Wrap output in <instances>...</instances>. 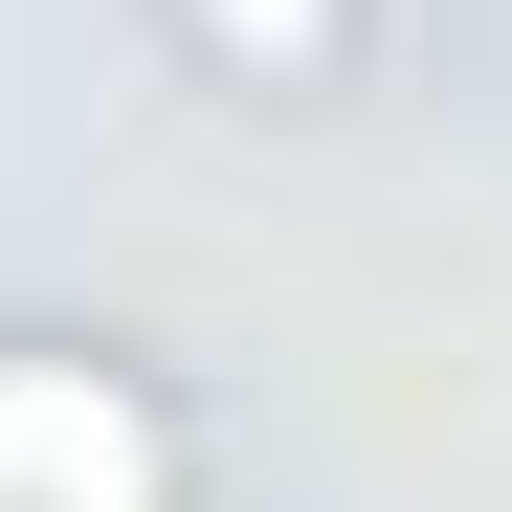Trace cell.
<instances>
[{
    "label": "cell",
    "instance_id": "obj_1",
    "mask_svg": "<svg viewBox=\"0 0 512 512\" xmlns=\"http://www.w3.org/2000/svg\"><path fill=\"white\" fill-rule=\"evenodd\" d=\"M156 45H179L201 90H245V112H357L379 90V23H357V0H179Z\"/></svg>",
    "mask_w": 512,
    "mask_h": 512
}]
</instances>
